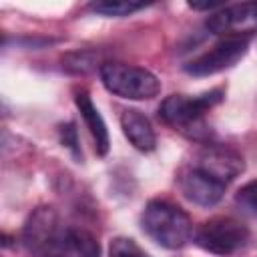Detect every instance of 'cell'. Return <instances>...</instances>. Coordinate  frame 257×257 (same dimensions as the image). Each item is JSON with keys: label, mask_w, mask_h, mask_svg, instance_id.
<instances>
[{"label": "cell", "mask_w": 257, "mask_h": 257, "mask_svg": "<svg viewBox=\"0 0 257 257\" xmlns=\"http://www.w3.org/2000/svg\"><path fill=\"white\" fill-rule=\"evenodd\" d=\"M68 229L62 227L52 207H38L30 213L22 229V241L34 257H70Z\"/></svg>", "instance_id": "3957f363"}, {"label": "cell", "mask_w": 257, "mask_h": 257, "mask_svg": "<svg viewBox=\"0 0 257 257\" xmlns=\"http://www.w3.org/2000/svg\"><path fill=\"white\" fill-rule=\"evenodd\" d=\"M120 128L124 133V137L128 139V143L143 151V153H151L157 147V135L155 128L151 124V120L137 108H124L120 112Z\"/></svg>", "instance_id": "30bf717a"}, {"label": "cell", "mask_w": 257, "mask_h": 257, "mask_svg": "<svg viewBox=\"0 0 257 257\" xmlns=\"http://www.w3.org/2000/svg\"><path fill=\"white\" fill-rule=\"evenodd\" d=\"M108 257H149L133 239L128 237H116L110 243Z\"/></svg>", "instance_id": "2e32d148"}, {"label": "cell", "mask_w": 257, "mask_h": 257, "mask_svg": "<svg viewBox=\"0 0 257 257\" xmlns=\"http://www.w3.org/2000/svg\"><path fill=\"white\" fill-rule=\"evenodd\" d=\"M74 102H76V108L80 110V116L94 141V151L104 157L108 153V147H110V141H108V131H106V124L98 112V108L94 106L90 94L86 90H78L76 96H74Z\"/></svg>", "instance_id": "8fae6325"}, {"label": "cell", "mask_w": 257, "mask_h": 257, "mask_svg": "<svg viewBox=\"0 0 257 257\" xmlns=\"http://www.w3.org/2000/svg\"><path fill=\"white\" fill-rule=\"evenodd\" d=\"M223 88H213L199 96L171 94L159 106V116L173 128L185 133L191 139H207L209 128L203 120L205 112L223 100Z\"/></svg>", "instance_id": "7a4b0ae2"}, {"label": "cell", "mask_w": 257, "mask_h": 257, "mask_svg": "<svg viewBox=\"0 0 257 257\" xmlns=\"http://www.w3.org/2000/svg\"><path fill=\"white\" fill-rule=\"evenodd\" d=\"M235 203L243 213H247L251 217H257V181L245 183L235 193Z\"/></svg>", "instance_id": "9a60e30c"}, {"label": "cell", "mask_w": 257, "mask_h": 257, "mask_svg": "<svg viewBox=\"0 0 257 257\" xmlns=\"http://www.w3.org/2000/svg\"><path fill=\"white\" fill-rule=\"evenodd\" d=\"M191 167L203 171L205 175H209L211 179H215V181H219L221 185L227 187L233 179H237L245 171V161L231 147H225V145H205L197 153L195 163Z\"/></svg>", "instance_id": "ba28073f"}, {"label": "cell", "mask_w": 257, "mask_h": 257, "mask_svg": "<svg viewBox=\"0 0 257 257\" xmlns=\"http://www.w3.org/2000/svg\"><path fill=\"white\" fill-rule=\"evenodd\" d=\"M147 4L145 2H135V0H102V2H92L88 8L96 14H102V16H114V18H120V16H128L137 10H143Z\"/></svg>", "instance_id": "4fadbf2b"}, {"label": "cell", "mask_w": 257, "mask_h": 257, "mask_svg": "<svg viewBox=\"0 0 257 257\" xmlns=\"http://www.w3.org/2000/svg\"><path fill=\"white\" fill-rule=\"evenodd\" d=\"M60 141H62V145H64L68 151H72V155H74L76 159L82 157V155H80V145H78V135H76V128H74L72 122L60 124Z\"/></svg>", "instance_id": "e0dca14e"}, {"label": "cell", "mask_w": 257, "mask_h": 257, "mask_svg": "<svg viewBox=\"0 0 257 257\" xmlns=\"http://www.w3.org/2000/svg\"><path fill=\"white\" fill-rule=\"evenodd\" d=\"M179 187H181V193L199 207L217 205L223 199L227 189L225 185H221L219 181L211 179L209 175H205L195 167H189L179 175Z\"/></svg>", "instance_id": "9c48e42d"}, {"label": "cell", "mask_w": 257, "mask_h": 257, "mask_svg": "<svg viewBox=\"0 0 257 257\" xmlns=\"http://www.w3.org/2000/svg\"><path fill=\"white\" fill-rule=\"evenodd\" d=\"M68 247L72 257H100L98 241L84 229H68Z\"/></svg>", "instance_id": "7c38bea8"}, {"label": "cell", "mask_w": 257, "mask_h": 257, "mask_svg": "<svg viewBox=\"0 0 257 257\" xmlns=\"http://www.w3.org/2000/svg\"><path fill=\"white\" fill-rule=\"evenodd\" d=\"M205 26L223 38H247L257 32V2L225 4L209 14Z\"/></svg>", "instance_id": "8992f818"}, {"label": "cell", "mask_w": 257, "mask_h": 257, "mask_svg": "<svg viewBox=\"0 0 257 257\" xmlns=\"http://www.w3.org/2000/svg\"><path fill=\"white\" fill-rule=\"evenodd\" d=\"M98 74L104 88L120 98L151 100L161 92V80L143 66L126 62H102Z\"/></svg>", "instance_id": "277c9868"}, {"label": "cell", "mask_w": 257, "mask_h": 257, "mask_svg": "<svg viewBox=\"0 0 257 257\" xmlns=\"http://www.w3.org/2000/svg\"><path fill=\"white\" fill-rule=\"evenodd\" d=\"M249 42L247 38H223L207 52L199 54L191 62L185 64V72L193 76H211L235 66L247 54Z\"/></svg>", "instance_id": "52a82bcc"}, {"label": "cell", "mask_w": 257, "mask_h": 257, "mask_svg": "<svg viewBox=\"0 0 257 257\" xmlns=\"http://www.w3.org/2000/svg\"><path fill=\"white\" fill-rule=\"evenodd\" d=\"M94 62H96L94 52H70L62 58V66L74 74H84V72L92 70Z\"/></svg>", "instance_id": "5bb4252c"}, {"label": "cell", "mask_w": 257, "mask_h": 257, "mask_svg": "<svg viewBox=\"0 0 257 257\" xmlns=\"http://www.w3.org/2000/svg\"><path fill=\"white\" fill-rule=\"evenodd\" d=\"M193 241L199 249L211 255H233L249 241V229L241 221L233 217H215L201 223L195 233Z\"/></svg>", "instance_id": "5b68a950"}, {"label": "cell", "mask_w": 257, "mask_h": 257, "mask_svg": "<svg viewBox=\"0 0 257 257\" xmlns=\"http://www.w3.org/2000/svg\"><path fill=\"white\" fill-rule=\"evenodd\" d=\"M189 6L193 10H219L225 4H221V2H189Z\"/></svg>", "instance_id": "ac0fdd59"}, {"label": "cell", "mask_w": 257, "mask_h": 257, "mask_svg": "<svg viewBox=\"0 0 257 257\" xmlns=\"http://www.w3.org/2000/svg\"><path fill=\"white\" fill-rule=\"evenodd\" d=\"M143 231L165 249H181L193 237L191 217L175 203L153 199L141 215Z\"/></svg>", "instance_id": "6da1fadb"}]
</instances>
